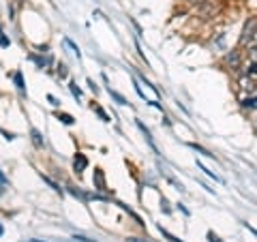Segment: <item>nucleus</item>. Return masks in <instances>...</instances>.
Instances as JSON below:
<instances>
[{"label": "nucleus", "instance_id": "8", "mask_svg": "<svg viewBox=\"0 0 257 242\" xmlns=\"http://www.w3.org/2000/svg\"><path fill=\"white\" fill-rule=\"evenodd\" d=\"M30 137H32V144H34V148H43V146H45V141H43L41 133H39L37 129H32V131H30Z\"/></svg>", "mask_w": 257, "mask_h": 242}, {"label": "nucleus", "instance_id": "33", "mask_svg": "<svg viewBox=\"0 0 257 242\" xmlns=\"http://www.w3.org/2000/svg\"><path fill=\"white\" fill-rule=\"evenodd\" d=\"M253 39H255V41H257V34H255V37H253Z\"/></svg>", "mask_w": 257, "mask_h": 242}, {"label": "nucleus", "instance_id": "16", "mask_svg": "<svg viewBox=\"0 0 257 242\" xmlns=\"http://www.w3.org/2000/svg\"><path fill=\"white\" fill-rule=\"evenodd\" d=\"M56 69H58V71H56V73H58V77H60V80H64V77L69 75V71H67V65H62V62H60V65L56 67Z\"/></svg>", "mask_w": 257, "mask_h": 242}, {"label": "nucleus", "instance_id": "18", "mask_svg": "<svg viewBox=\"0 0 257 242\" xmlns=\"http://www.w3.org/2000/svg\"><path fill=\"white\" fill-rule=\"evenodd\" d=\"M41 178H43V182H47V184H49V187H52V189L56 191V193H62V191H60V187H58V184H56L54 180H49V178H47V176H41Z\"/></svg>", "mask_w": 257, "mask_h": 242}, {"label": "nucleus", "instance_id": "15", "mask_svg": "<svg viewBox=\"0 0 257 242\" xmlns=\"http://www.w3.org/2000/svg\"><path fill=\"white\" fill-rule=\"evenodd\" d=\"M227 65H234V67H238V52H232L230 56H227Z\"/></svg>", "mask_w": 257, "mask_h": 242}, {"label": "nucleus", "instance_id": "28", "mask_svg": "<svg viewBox=\"0 0 257 242\" xmlns=\"http://www.w3.org/2000/svg\"><path fill=\"white\" fill-rule=\"evenodd\" d=\"M128 242H150V240H141V238H128Z\"/></svg>", "mask_w": 257, "mask_h": 242}, {"label": "nucleus", "instance_id": "14", "mask_svg": "<svg viewBox=\"0 0 257 242\" xmlns=\"http://www.w3.org/2000/svg\"><path fill=\"white\" fill-rule=\"evenodd\" d=\"M159 232H161V234H163V238H167V240H169V242H182V240H180V238H176V236H171V234H169V232H167V230H163V227H161V225H159Z\"/></svg>", "mask_w": 257, "mask_h": 242}, {"label": "nucleus", "instance_id": "23", "mask_svg": "<svg viewBox=\"0 0 257 242\" xmlns=\"http://www.w3.org/2000/svg\"><path fill=\"white\" fill-rule=\"evenodd\" d=\"M161 208H163V212H165V215H169V202H167V199L165 197H161Z\"/></svg>", "mask_w": 257, "mask_h": 242}, {"label": "nucleus", "instance_id": "9", "mask_svg": "<svg viewBox=\"0 0 257 242\" xmlns=\"http://www.w3.org/2000/svg\"><path fill=\"white\" fill-rule=\"evenodd\" d=\"M56 118H58L62 124H73L75 122V118L71 116V114H64V112H56Z\"/></svg>", "mask_w": 257, "mask_h": 242}, {"label": "nucleus", "instance_id": "30", "mask_svg": "<svg viewBox=\"0 0 257 242\" xmlns=\"http://www.w3.org/2000/svg\"><path fill=\"white\" fill-rule=\"evenodd\" d=\"M0 197H2V182H0Z\"/></svg>", "mask_w": 257, "mask_h": 242}, {"label": "nucleus", "instance_id": "32", "mask_svg": "<svg viewBox=\"0 0 257 242\" xmlns=\"http://www.w3.org/2000/svg\"><path fill=\"white\" fill-rule=\"evenodd\" d=\"M0 236H2V225H0Z\"/></svg>", "mask_w": 257, "mask_h": 242}, {"label": "nucleus", "instance_id": "27", "mask_svg": "<svg viewBox=\"0 0 257 242\" xmlns=\"http://www.w3.org/2000/svg\"><path fill=\"white\" fill-rule=\"evenodd\" d=\"M0 182H2V184H6V182H9V180H6V176H4L2 172H0Z\"/></svg>", "mask_w": 257, "mask_h": 242}, {"label": "nucleus", "instance_id": "6", "mask_svg": "<svg viewBox=\"0 0 257 242\" xmlns=\"http://www.w3.org/2000/svg\"><path fill=\"white\" fill-rule=\"evenodd\" d=\"M13 82H15L17 90L24 95V92H26V84H24V75H21V71H15V73H13Z\"/></svg>", "mask_w": 257, "mask_h": 242}, {"label": "nucleus", "instance_id": "31", "mask_svg": "<svg viewBox=\"0 0 257 242\" xmlns=\"http://www.w3.org/2000/svg\"><path fill=\"white\" fill-rule=\"evenodd\" d=\"M191 2H204V0H191Z\"/></svg>", "mask_w": 257, "mask_h": 242}, {"label": "nucleus", "instance_id": "11", "mask_svg": "<svg viewBox=\"0 0 257 242\" xmlns=\"http://www.w3.org/2000/svg\"><path fill=\"white\" fill-rule=\"evenodd\" d=\"M110 97H112V99H114V101H116L118 105H128V101H127V99H125L123 95H120V92L112 90V88H110Z\"/></svg>", "mask_w": 257, "mask_h": 242}, {"label": "nucleus", "instance_id": "12", "mask_svg": "<svg viewBox=\"0 0 257 242\" xmlns=\"http://www.w3.org/2000/svg\"><path fill=\"white\" fill-rule=\"evenodd\" d=\"M197 167H199V169H202V172H204L206 176H210V178H214V180H221V178H219L217 174H214V172H210V169H208V167H206V165H204V163H202V161H197Z\"/></svg>", "mask_w": 257, "mask_h": 242}, {"label": "nucleus", "instance_id": "3", "mask_svg": "<svg viewBox=\"0 0 257 242\" xmlns=\"http://www.w3.org/2000/svg\"><path fill=\"white\" fill-rule=\"evenodd\" d=\"M86 167H88V159H86V154L77 152L75 159H73V169H75V174H82Z\"/></svg>", "mask_w": 257, "mask_h": 242}, {"label": "nucleus", "instance_id": "24", "mask_svg": "<svg viewBox=\"0 0 257 242\" xmlns=\"http://www.w3.org/2000/svg\"><path fill=\"white\" fill-rule=\"evenodd\" d=\"M208 242H223V240H221L214 232H208Z\"/></svg>", "mask_w": 257, "mask_h": 242}, {"label": "nucleus", "instance_id": "20", "mask_svg": "<svg viewBox=\"0 0 257 242\" xmlns=\"http://www.w3.org/2000/svg\"><path fill=\"white\" fill-rule=\"evenodd\" d=\"M191 148L193 150H197V152H202V154H206V156H210V159H214V154H210L206 148H202V146H197V144H191Z\"/></svg>", "mask_w": 257, "mask_h": 242}, {"label": "nucleus", "instance_id": "4", "mask_svg": "<svg viewBox=\"0 0 257 242\" xmlns=\"http://www.w3.org/2000/svg\"><path fill=\"white\" fill-rule=\"evenodd\" d=\"M137 129H139L141 133H144V137H146V141H148V146H150V148H152V150H154L156 154H159V148H156V144H154V139H152V135H150V131L146 129V124H144V122H141V120H137Z\"/></svg>", "mask_w": 257, "mask_h": 242}, {"label": "nucleus", "instance_id": "10", "mask_svg": "<svg viewBox=\"0 0 257 242\" xmlns=\"http://www.w3.org/2000/svg\"><path fill=\"white\" fill-rule=\"evenodd\" d=\"M242 108L249 110V112L257 110V95H255V97H251V99H245V101H242Z\"/></svg>", "mask_w": 257, "mask_h": 242}, {"label": "nucleus", "instance_id": "26", "mask_svg": "<svg viewBox=\"0 0 257 242\" xmlns=\"http://www.w3.org/2000/svg\"><path fill=\"white\" fill-rule=\"evenodd\" d=\"M88 86H90V90H92V92H95V95H97V92H99V88H97V84H95V82H92V80H88Z\"/></svg>", "mask_w": 257, "mask_h": 242}, {"label": "nucleus", "instance_id": "19", "mask_svg": "<svg viewBox=\"0 0 257 242\" xmlns=\"http://www.w3.org/2000/svg\"><path fill=\"white\" fill-rule=\"evenodd\" d=\"M95 114H97V116H99V118H101V120H103V122H110V120H112V118H110V116H107V114H105V112H103L101 108H95Z\"/></svg>", "mask_w": 257, "mask_h": 242}, {"label": "nucleus", "instance_id": "1", "mask_svg": "<svg viewBox=\"0 0 257 242\" xmlns=\"http://www.w3.org/2000/svg\"><path fill=\"white\" fill-rule=\"evenodd\" d=\"M255 30H257V19L251 17L249 22L245 24V30H242V37H240V43L247 45V41H251L255 37Z\"/></svg>", "mask_w": 257, "mask_h": 242}, {"label": "nucleus", "instance_id": "29", "mask_svg": "<svg viewBox=\"0 0 257 242\" xmlns=\"http://www.w3.org/2000/svg\"><path fill=\"white\" fill-rule=\"evenodd\" d=\"M75 240H80V242H92V240H88V238H84V236H75Z\"/></svg>", "mask_w": 257, "mask_h": 242}, {"label": "nucleus", "instance_id": "5", "mask_svg": "<svg viewBox=\"0 0 257 242\" xmlns=\"http://www.w3.org/2000/svg\"><path fill=\"white\" fill-rule=\"evenodd\" d=\"M92 180H95V189L97 191H107V184H105V176H103V169H95V178H92Z\"/></svg>", "mask_w": 257, "mask_h": 242}, {"label": "nucleus", "instance_id": "25", "mask_svg": "<svg viewBox=\"0 0 257 242\" xmlns=\"http://www.w3.org/2000/svg\"><path fill=\"white\" fill-rule=\"evenodd\" d=\"M0 133H2V135H4V139H9V141H11V139H15V133H9V131H4V129H0Z\"/></svg>", "mask_w": 257, "mask_h": 242}, {"label": "nucleus", "instance_id": "17", "mask_svg": "<svg viewBox=\"0 0 257 242\" xmlns=\"http://www.w3.org/2000/svg\"><path fill=\"white\" fill-rule=\"evenodd\" d=\"M64 43H67L71 49H73V52H75V56H77V58H80V56H82V52H80V47H77L75 43H73V41H71V39H67V37H64Z\"/></svg>", "mask_w": 257, "mask_h": 242}, {"label": "nucleus", "instance_id": "13", "mask_svg": "<svg viewBox=\"0 0 257 242\" xmlns=\"http://www.w3.org/2000/svg\"><path fill=\"white\" fill-rule=\"evenodd\" d=\"M69 90H71V95H73L75 99H82V88H77V84H75V82H71V84H69Z\"/></svg>", "mask_w": 257, "mask_h": 242}, {"label": "nucleus", "instance_id": "21", "mask_svg": "<svg viewBox=\"0 0 257 242\" xmlns=\"http://www.w3.org/2000/svg\"><path fill=\"white\" fill-rule=\"evenodd\" d=\"M0 45H2V47H9V45H11V41L6 39V34H4L2 30H0Z\"/></svg>", "mask_w": 257, "mask_h": 242}, {"label": "nucleus", "instance_id": "2", "mask_svg": "<svg viewBox=\"0 0 257 242\" xmlns=\"http://www.w3.org/2000/svg\"><path fill=\"white\" fill-rule=\"evenodd\" d=\"M30 60L37 62V67H39V69H47V67H52V62H54V58H52V56H49L47 52H45V56L30 54Z\"/></svg>", "mask_w": 257, "mask_h": 242}, {"label": "nucleus", "instance_id": "7", "mask_svg": "<svg viewBox=\"0 0 257 242\" xmlns=\"http://www.w3.org/2000/svg\"><path fill=\"white\" fill-rule=\"evenodd\" d=\"M240 88L245 92H253L255 90V82L251 80V77H242V80H240Z\"/></svg>", "mask_w": 257, "mask_h": 242}, {"label": "nucleus", "instance_id": "22", "mask_svg": "<svg viewBox=\"0 0 257 242\" xmlns=\"http://www.w3.org/2000/svg\"><path fill=\"white\" fill-rule=\"evenodd\" d=\"M255 73H257V62L253 60V62H251V65H249V67H247V75H255Z\"/></svg>", "mask_w": 257, "mask_h": 242}]
</instances>
